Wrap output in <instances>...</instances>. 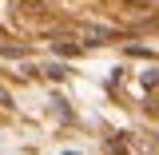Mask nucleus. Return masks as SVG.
<instances>
[{"label":"nucleus","mask_w":159,"mask_h":155,"mask_svg":"<svg viewBox=\"0 0 159 155\" xmlns=\"http://www.w3.org/2000/svg\"><path fill=\"white\" fill-rule=\"evenodd\" d=\"M0 103H8V92H4V88H0Z\"/></svg>","instance_id":"1"}]
</instances>
